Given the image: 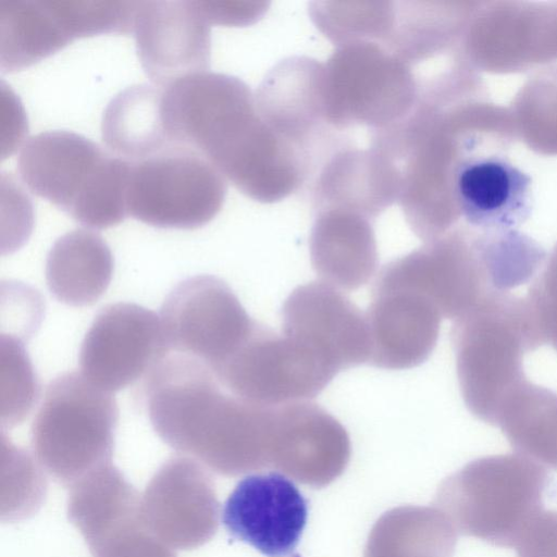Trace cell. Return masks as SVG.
Returning a JSON list of instances; mask_svg holds the SVG:
<instances>
[{"label":"cell","mask_w":557,"mask_h":557,"mask_svg":"<svg viewBox=\"0 0 557 557\" xmlns=\"http://www.w3.org/2000/svg\"><path fill=\"white\" fill-rule=\"evenodd\" d=\"M37 396V383L21 343L13 337L1 339V422L20 423Z\"/></svg>","instance_id":"cell-25"},{"label":"cell","mask_w":557,"mask_h":557,"mask_svg":"<svg viewBox=\"0 0 557 557\" xmlns=\"http://www.w3.org/2000/svg\"><path fill=\"white\" fill-rule=\"evenodd\" d=\"M545 252L518 234L482 232L414 251L386 264L376 286L404 287L430 299L443 318L456 320L482 301L528 283Z\"/></svg>","instance_id":"cell-2"},{"label":"cell","mask_w":557,"mask_h":557,"mask_svg":"<svg viewBox=\"0 0 557 557\" xmlns=\"http://www.w3.org/2000/svg\"><path fill=\"white\" fill-rule=\"evenodd\" d=\"M159 317L170 352L195 357L211 370L226 361L258 324L230 286L212 275L178 283Z\"/></svg>","instance_id":"cell-8"},{"label":"cell","mask_w":557,"mask_h":557,"mask_svg":"<svg viewBox=\"0 0 557 557\" xmlns=\"http://www.w3.org/2000/svg\"><path fill=\"white\" fill-rule=\"evenodd\" d=\"M525 302L539 347L557 351V249L530 285Z\"/></svg>","instance_id":"cell-26"},{"label":"cell","mask_w":557,"mask_h":557,"mask_svg":"<svg viewBox=\"0 0 557 557\" xmlns=\"http://www.w3.org/2000/svg\"><path fill=\"white\" fill-rule=\"evenodd\" d=\"M65 30L73 39L101 33L133 32L138 1L51 0Z\"/></svg>","instance_id":"cell-24"},{"label":"cell","mask_w":557,"mask_h":557,"mask_svg":"<svg viewBox=\"0 0 557 557\" xmlns=\"http://www.w3.org/2000/svg\"><path fill=\"white\" fill-rule=\"evenodd\" d=\"M144 398L159 437L215 473L269 468L272 407L228 392L201 360L170 352L145 376Z\"/></svg>","instance_id":"cell-1"},{"label":"cell","mask_w":557,"mask_h":557,"mask_svg":"<svg viewBox=\"0 0 557 557\" xmlns=\"http://www.w3.org/2000/svg\"><path fill=\"white\" fill-rule=\"evenodd\" d=\"M113 272L111 251L102 237L85 228L59 237L46 262V281L59 301L84 307L95 304L108 288Z\"/></svg>","instance_id":"cell-19"},{"label":"cell","mask_w":557,"mask_h":557,"mask_svg":"<svg viewBox=\"0 0 557 557\" xmlns=\"http://www.w3.org/2000/svg\"><path fill=\"white\" fill-rule=\"evenodd\" d=\"M456 530L437 508L400 506L372 527L363 557H453Z\"/></svg>","instance_id":"cell-20"},{"label":"cell","mask_w":557,"mask_h":557,"mask_svg":"<svg viewBox=\"0 0 557 557\" xmlns=\"http://www.w3.org/2000/svg\"><path fill=\"white\" fill-rule=\"evenodd\" d=\"M544 467L519 455L476 458L447 476L435 505L456 531L499 547H516L544 510Z\"/></svg>","instance_id":"cell-4"},{"label":"cell","mask_w":557,"mask_h":557,"mask_svg":"<svg viewBox=\"0 0 557 557\" xmlns=\"http://www.w3.org/2000/svg\"><path fill=\"white\" fill-rule=\"evenodd\" d=\"M119 409L111 393L65 372L47 386L32 425L39 462L55 479L75 483L111 462Z\"/></svg>","instance_id":"cell-6"},{"label":"cell","mask_w":557,"mask_h":557,"mask_svg":"<svg viewBox=\"0 0 557 557\" xmlns=\"http://www.w3.org/2000/svg\"><path fill=\"white\" fill-rule=\"evenodd\" d=\"M162 96V87L144 83L111 98L102 114L101 137L114 156L136 162L174 147L163 125Z\"/></svg>","instance_id":"cell-18"},{"label":"cell","mask_w":557,"mask_h":557,"mask_svg":"<svg viewBox=\"0 0 557 557\" xmlns=\"http://www.w3.org/2000/svg\"><path fill=\"white\" fill-rule=\"evenodd\" d=\"M282 334L310 350L334 375L370 359L366 313L321 281L289 294L282 308Z\"/></svg>","instance_id":"cell-11"},{"label":"cell","mask_w":557,"mask_h":557,"mask_svg":"<svg viewBox=\"0 0 557 557\" xmlns=\"http://www.w3.org/2000/svg\"><path fill=\"white\" fill-rule=\"evenodd\" d=\"M133 33L141 67L153 85L205 72L210 61V27L196 1H138Z\"/></svg>","instance_id":"cell-14"},{"label":"cell","mask_w":557,"mask_h":557,"mask_svg":"<svg viewBox=\"0 0 557 557\" xmlns=\"http://www.w3.org/2000/svg\"><path fill=\"white\" fill-rule=\"evenodd\" d=\"M131 162L67 131L30 136L17 157L18 174L36 196L91 228H107L127 215Z\"/></svg>","instance_id":"cell-3"},{"label":"cell","mask_w":557,"mask_h":557,"mask_svg":"<svg viewBox=\"0 0 557 557\" xmlns=\"http://www.w3.org/2000/svg\"><path fill=\"white\" fill-rule=\"evenodd\" d=\"M451 342L466 407L497 426L506 398L527 379L523 355L539 348L525 299L509 293L482 301L454 320Z\"/></svg>","instance_id":"cell-5"},{"label":"cell","mask_w":557,"mask_h":557,"mask_svg":"<svg viewBox=\"0 0 557 557\" xmlns=\"http://www.w3.org/2000/svg\"><path fill=\"white\" fill-rule=\"evenodd\" d=\"M168 354L160 317L117 302L95 318L81 346L79 368L91 384L111 393L146 376Z\"/></svg>","instance_id":"cell-10"},{"label":"cell","mask_w":557,"mask_h":557,"mask_svg":"<svg viewBox=\"0 0 557 557\" xmlns=\"http://www.w3.org/2000/svg\"><path fill=\"white\" fill-rule=\"evenodd\" d=\"M350 455L346 429L319 405L298 400L272 408L269 468L319 488L345 471Z\"/></svg>","instance_id":"cell-12"},{"label":"cell","mask_w":557,"mask_h":557,"mask_svg":"<svg viewBox=\"0 0 557 557\" xmlns=\"http://www.w3.org/2000/svg\"><path fill=\"white\" fill-rule=\"evenodd\" d=\"M497 426L516 454L557 471V393L525 379L503 404Z\"/></svg>","instance_id":"cell-21"},{"label":"cell","mask_w":557,"mask_h":557,"mask_svg":"<svg viewBox=\"0 0 557 557\" xmlns=\"http://www.w3.org/2000/svg\"><path fill=\"white\" fill-rule=\"evenodd\" d=\"M516 549L518 557H557V511L543 510Z\"/></svg>","instance_id":"cell-27"},{"label":"cell","mask_w":557,"mask_h":557,"mask_svg":"<svg viewBox=\"0 0 557 557\" xmlns=\"http://www.w3.org/2000/svg\"><path fill=\"white\" fill-rule=\"evenodd\" d=\"M311 263L321 282L356 290L376 271L373 238L364 230L322 227L312 240Z\"/></svg>","instance_id":"cell-23"},{"label":"cell","mask_w":557,"mask_h":557,"mask_svg":"<svg viewBox=\"0 0 557 557\" xmlns=\"http://www.w3.org/2000/svg\"><path fill=\"white\" fill-rule=\"evenodd\" d=\"M149 531L169 547L190 549L209 541L219 524V503L210 476L188 456L169 459L141 497Z\"/></svg>","instance_id":"cell-13"},{"label":"cell","mask_w":557,"mask_h":557,"mask_svg":"<svg viewBox=\"0 0 557 557\" xmlns=\"http://www.w3.org/2000/svg\"><path fill=\"white\" fill-rule=\"evenodd\" d=\"M71 40L51 0H0V66L3 71L38 62Z\"/></svg>","instance_id":"cell-22"},{"label":"cell","mask_w":557,"mask_h":557,"mask_svg":"<svg viewBox=\"0 0 557 557\" xmlns=\"http://www.w3.org/2000/svg\"><path fill=\"white\" fill-rule=\"evenodd\" d=\"M224 184L216 168L200 153L170 148L131 162L127 215L158 227L196 228L220 210Z\"/></svg>","instance_id":"cell-7"},{"label":"cell","mask_w":557,"mask_h":557,"mask_svg":"<svg viewBox=\"0 0 557 557\" xmlns=\"http://www.w3.org/2000/svg\"><path fill=\"white\" fill-rule=\"evenodd\" d=\"M212 371L228 392L265 407L310 400L335 376L306 347L259 322L243 345Z\"/></svg>","instance_id":"cell-9"},{"label":"cell","mask_w":557,"mask_h":557,"mask_svg":"<svg viewBox=\"0 0 557 557\" xmlns=\"http://www.w3.org/2000/svg\"><path fill=\"white\" fill-rule=\"evenodd\" d=\"M455 193L467 222L482 232H516L532 211V180L506 158L484 156L457 171Z\"/></svg>","instance_id":"cell-17"},{"label":"cell","mask_w":557,"mask_h":557,"mask_svg":"<svg viewBox=\"0 0 557 557\" xmlns=\"http://www.w3.org/2000/svg\"><path fill=\"white\" fill-rule=\"evenodd\" d=\"M366 319L371 346L368 364L403 370L420 366L431 356L443 317L417 292L373 285Z\"/></svg>","instance_id":"cell-16"},{"label":"cell","mask_w":557,"mask_h":557,"mask_svg":"<svg viewBox=\"0 0 557 557\" xmlns=\"http://www.w3.org/2000/svg\"><path fill=\"white\" fill-rule=\"evenodd\" d=\"M307 517V500L293 481L278 472L244 478L228 495L222 511L227 532L268 557L293 554Z\"/></svg>","instance_id":"cell-15"}]
</instances>
